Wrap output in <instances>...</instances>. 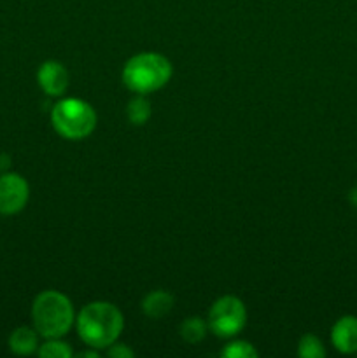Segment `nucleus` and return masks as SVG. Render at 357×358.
Returning <instances> with one entry per match:
<instances>
[{"mask_svg": "<svg viewBox=\"0 0 357 358\" xmlns=\"http://www.w3.org/2000/svg\"><path fill=\"white\" fill-rule=\"evenodd\" d=\"M122 315L111 303H91L77 317L79 338L91 348H107L114 345L122 331Z\"/></svg>", "mask_w": 357, "mask_h": 358, "instance_id": "nucleus-1", "label": "nucleus"}, {"mask_svg": "<svg viewBox=\"0 0 357 358\" xmlns=\"http://www.w3.org/2000/svg\"><path fill=\"white\" fill-rule=\"evenodd\" d=\"M31 320L38 336L58 339L69 332L74 324V308L69 297L56 290L38 294L31 306Z\"/></svg>", "mask_w": 357, "mask_h": 358, "instance_id": "nucleus-2", "label": "nucleus"}, {"mask_svg": "<svg viewBox=\"0 0 357 358\" xmlns=\"http://www.w3.org/2000/svg\"><path fill=\"white\" fill-rule=\"evenodd\" d=\"M172 65L158 52H140L128 59L122 70V83L139 94L153 93L170 80Z\"/></svg>", "mask_w": 357, "mask_h": 358, "instance_id": "nucleus-3", "label": "nucleus"}, {"mask_svg": "<svg viewBox=\"0 0 357 358\" xmlns=\"http://www.w3.org/2000/svg\"><path fill=\"white\" fill-rule=\"evenodd\" d=\"M52 128L66 140H80L91 135L97 126V112L79 98H66L58 101L51 112Z\"/></svg>", "mask_w": 357, "mask_h": 358, "instance_id": "nucleus-4", "label": "nucleus"}, {"mask_svg": "<svg viewBox=\"0 0 357 358\" xmlns=\"http://www.w3.org/2000/svg\"><path fill=\"white\" fill-rule=\"evenodd\" d=\"M247 322L244 303L234 296H224L214 303L209 313V327L219 338H233Z\"/></svg>", "mask_w": 357, "mask_h": 358, "instance_id": "nucleus-5", "label": "nucleus"}, {"mask_svg": "<svg viewBox=\"0 0 357 358\" xmlns=\"http://www.w3.org/2000/svg\"><path fill=\"white\" fill-rule=\"evenodd\" d=\"M30 187L28 182L18 173H2L0 177V213L14 215L28 203Z\"/></svg>", "mask_w": 357, "mask_h": 358, "instance_id": "nucleus-6", "label": "nucleus"}, {"mask_svg": "<svg viewBox=\"0 0 357 358\" xmlns=\"http://www.w3.org/2000/svg\"><path fill=\"white\" fill-rule=\"evenodd\" d=\"M37 80L44 93H48L49 96H59L69 87V72L59 62L49 59V62L42 63L38 69Z\"/></svg>", "mask_w": 357, "mask_h": 358, "instance_id": "nucleus-7", "label": "nucleus"}, {"mask_svg": "<svg viewBox=\"0 0 357 358\" xmlns=\"http://www.w3.org/2000/svg\"><path fill=\"white\" fill-rule=\"evenodd\" d=\"M331 341L340 353H345V355L357 353V317L345 315L340 318L332 325Z\"/></svg>", "mask_w": 357, "mask_h": 358, "instance_id": "nucleus-8", "label": "nucleus"}, {"mask_svg": "<svg viewBox=\"0 0 357 358\" xmlns=\"http://www.w3.org/2000/svg\"><path fill=\"white\" fill-rule=\"evenodd\" d=\"M10 352L16 355H31L38 348V336L34 329L20 327L9 338Z\"/></svg>", "mask_w": 357, "mask_h": 358, "instance_id": "nucleus-9", "label": "nucleus"}, {"mask_svg": "<svg viewBox=\"0 0 357 358\" xmlns=\"http://www.w3.org/2000/svg\"><path fill=\"white\" fill-rule=\"evenodd\" d=\"M174 306V297L163 290H156L150 292L146 299L142 301V310L144 313L149 318H161L168 315V311Z\"/></svg>", "mask_w": 357, "mask_h": 358, "instance_id": "nucleus-10", "label": "nucleus"}, {"mask_svg": "<svg viewBox=\"0 0 357 358\" xmlns=\"http://www.w3.org/2000/svg\"><path fill=\"white\" fill-rule=\"evenodd\" d=\"M206 334V324L202 318H188L184 320V324L181 325V336L184 338V341L196 345V343L202 341Z\"/></svg>", "mask_w": 357, "mask_h": 358, "instance_id": "nucleus-11", "label": "nucleus"}, {"mask_svg": "<svg viewBox=\"0 0 357 358\" xmlns=\"http://www.w3.org/2000/svg\"><path fill=\"white\" fill-rule=\"evenodd\" d=\"M298 355L303 358H324L326 348L317 336L307 334L300 339V345H298Z\"/></svg>", "mask_w": 357, "mask_h": 358, "instance_id": "nucleus-12", "label": "nucleus"}, {"mask_svg": "<svg viewBox=\"0 0 357 358\" xmlns=\"http://www.w3.org/2000/svg\"><path fill=\"white\" fill-rule=\"evenodd\" d=\"M150 115V105L144 96H136L128 105V119L133 124H144Z\"/></svg>", "mask_w": 357, "mask_h": 358, "instance_id": "nucleus-13", "label": "nucleus"}, {"mask_svg": "<svg viewBox=\"0 0 357 358\" xmlns=\"http://www.w3.org/2000/svg\"><path fill=\"white\" fill-rule=\"evenodd\" d=\"M38 355L42 358H70L74 353L66 343L58 341V339H49L38 348Z\"/></svg>", "mask_w": 357, "mask_h": 358, "instance_id": "nucleus-14", "label": "nucleus"}, {"mask_svg": "<svg viewBox=\"0 0 357 358\" xmlns=\"http://www.w3.org/2000/svg\"><path fill=\"white\" fill-rule=\"evenodd\" d=\"M223 355L226 358H255L258 357V352H255L254 346H252L251 343L234 341L230 343V345L223 350Z\"/></svg>", "mask_w": 357, "mask_h": 358, "instance_id": "nucleus-15", "label": "nucleus"}, {"mask_svg": "<svg viewBox=\"0 0 357 358\" xmlns=\"http://www.w3.org/2000/svg\"><path fill=\"white\" fill-rule=\"evenodd\" d=\"M107 355L114 357V358H132L133 352L125 345H114L112 348H108Z\"/></svg>", "mask_w": 357, "mask_h": 358, "instance_id": "nucleus-16", "label": "nucleus"}, {"mask_svg": "<svg viewBox=\"0 0 357 358\" xmlns=\"http://www.w3.org/2000/svg\"><path fill=\"white\" fill-rule=\"evenodd\" d=\"M9 166H10V157L7 156V154H0V171L6 173V171L9 170Z\"/></svg>", "mask_w": 357, "mask_h": 358, "instance_id": "nucleus-17", "label": "nucleus"}, {"mask_svg": "<svg viewBox=\"0 0 357 358\" xmlns=\"http://www.w3.org/2000/svg\"><path fill=\"white\" fill-rule=\"evenodd\" d=\"M349 201H350V205H352L354 208L357 210V185H354V187L350 189V192H349Z\"/></svg>", "mask_w": 357, "mask_h": 358, "instance_id": "nucleus-18", "label": "nucleus"}]
</instances>
